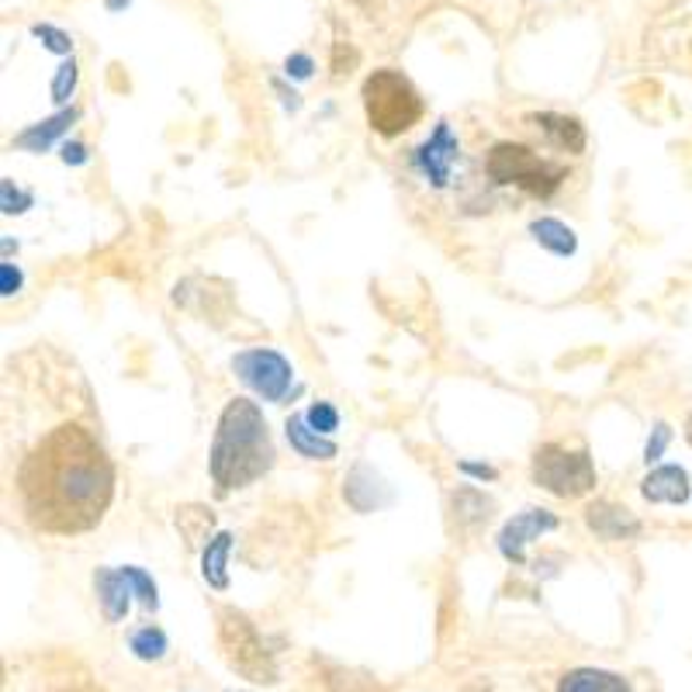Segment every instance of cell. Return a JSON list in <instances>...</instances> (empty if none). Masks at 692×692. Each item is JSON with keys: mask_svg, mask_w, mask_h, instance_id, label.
Instances as JSON below:
<instances>
[{"mask_svg": "<svg viewBox=\"0 0 692 692\" xmlns=\"http://www.w3.org/2000/svg\"><path fill=\"white\" fill-rule=\"evenodd\" d=\"M343 499L350 502L357 513H374V509H381L391 502V492H388V485L370 471L367 464H357L350 471L347 485H343Z\"/></svg>", "mask_w": 692, "mask_h": 692, "instance_id": "8fae6325", "label": "cell"}, {"mask_svg": "<svg viewBox=\"0 0 692 692\" xmlns=\"http://www.w3.org/2000/svg\"><path fill=\"white\" fill-rule=\"evenodd\" d=\"M285 73H288V77H294V80H309L312 77V60H309V55H302V52L288 55Z\"/></svg>", "mask_w": 692, "mask_h": 692, "instance_id": "83f0119b", "label": "cell"}, {"mask_svg": "<svg viewBox=\"0 0 692 692\" xmlns=\"http://www.w3.org/2000/svg\"><path fill=\"white\" fill-rule=\"evenodd\" d=\"M485 171L495 184H516L533 198H551L568 180V166L540 160L523 142H495L485 156Z\"/></svg>", "mask_w": 692, "mask_h": 692, "instance_id": "5b68a950", "label": "cell"}, {"mask_svg": "<svg viewBox=\"0 0 692 692\" xmlns=\"http://www.w3.org/2000/svg\"><path fill=\"white\" fill-rule=\"evenodd\" d=\"M17 288H22V274H17V267L4 264V267H0V291H4V294H14Z\"/></svg>", "mask_w": 692, "mask_h": 692, "instance_id": "f546056e", "label": "cell"}, {"mask_svg": "<svg viewBox=\"0 0 692 692\" xmlns=\"http://www.w3.org/2000/svg\"><path fill=\"white\" fill-rule=\"evenodd\" d=\"M533 128H540V133L548 136L551 146H557L561 153H586V128L578 118H568V115H554V111H544V115H530L527 118Z\"/></svg>", "mask_w": 692, "mask_h": 692, "instance_id": "4fadbf2b", "label": "cell"}, {"mask_svg": "<svg viewBox=\"0 0 692 692\" xmlns=\"http://www.w3.org/2000/svg\"><path fill=\"white\" fill-rule=\"evenodd\" d=\"M215 620H218V644H222V654H226L229 668H236L242 679H250L256 685H274L277 658L267 647V641L260 638V630L250 616L232 606H222L215 613Z\"/></svg>", "mask_w": 692, "mask_h": 692, "instance_id": "277c9868", "label": "cell"}, {"mask_svg": "<svg viewBox=\"0 0 692 692\" xmlns=\"http://www.w3.org/2000/svg\"><path fill=\"white\" fill-rule=\"evenodd\" d=\"M212 481L215 495H229L264 478L274 467V443L264 413L250 399H232L222 408V419L212 443Z\"/></svg>", "mask_w": 692, "mask_h": 692, "instance_id": "7a4b0ae2", "label": "cell"}, {"mask_svg": "<svg viewBox=\"0 0 692 692\" xmlns=\"http://www.w3.org/2000/svg\"><path fill=\"white\" fill-rule=\"evenodd\" d=\"M451 509H454V523H457V530L461 533H475L481 530L485 523L492 519V499L478 492V489H457L451 495Z\"/></svg>", "mask_w": 692, "mask_h": 692, "instance_id": "9a60e30c", "label": "cell"}, {"mask_svg": "<svg viewBox=\"0 0 692 692\" xmlns=\"http://www.w3.org/2000/svg\"><path fill=\"white\" fill-rule=\"evenodd\" d=\"M229 551H232V533H218L215 540H209V548H204V554H201L204 582H209L212 589H218V592L229 589V571H226Z\"/></svg>", "mask_w": 692, "mask_h": 692, "instance_id": "d6986e66", "label": "cell"}, {"mask_svg": "<svg viewBox=\"0 0 692 692\" xmlns=\"http://www.w3.org/2000/svg\"><path fill=\"white\" fill-rule=\"evenodd\" d=\"M557 530V516L548 513V509H527L513 516L506 527L499 530V551L506 561H513V565H523L527 561V544L530 540H537L540 533H551Z\"/></svg>", "mask_w": 692, "mask_h": 692, "instance_id": "ba28073f", "label": "cell"}, {"mask_svg": "<svg viewBox=\"0 0 692 692\" xmlns=\"http://www.w3.org/2000/svg\"><path fill=\"white\" fill-rule=\"evenodd\" d=\"M530 236H533L544 250H551L554 256H571V253L578 250L575 232L565 226V222H557V218H537L533 226H530Z\"/></svg>", "mask_w": 692, "mask_h": 692, "instance_id": "ffe728a7", "label": "cell"}, {"mask_svg": "<svg viewBox=\"0 0 692 692\" xmlns=\"http://www.w3.org/2000/svg\"><path fill=\"white\" fill-rule=\"evenodd\" d=\"M685 440H689V446H692V413H689V419H685Z\"/></svg>", "mask_w": 692, "mask_h": 692, "instance_id": "1f68e13d", "label": "cell"}, {"mask_svg": "<svg viewBox=\"0 0 692 692\" xmlns=\"http://www.w3.org/2000/svg\"><path fill=\"white\" fill-rule=\"evenodd\" d=\"M586 523H589V530L595 537H603V540H630V537L641 533V523L633 519V513L624 509V506H616V502H606V499L589 502V506H586Z\"/></svg>", "mask_w": 692, "mask_h": 692, "instance_id": "30bf717a", "label": "cell"}, {"mask_svg": "<svg viewBox=\"0 0 692 692\" xmlns=\"http://www.w3.org/2000/svg\"><path fill=\"white\" fill-rule=\"evenodd\" d=\"M93 589H98V603L104 609V620L108 624H118L122 616L128 613V595H133V586H128V578L111 568H98L93 571Z\"/></svg>", "mask_w": 692, "mask_h": 692, "instance_id": "5bb4252c", "label": "cell"}, {"mask_svg": "<svg viewBox=\"0 0 692 692\" xmlns=\"http://www.w3.org/2000/svg\"><path fill=\"white\" fill-rule=\"evenodd\" d=\"M454 156H457V139H454L451 125H446V122L437 125V133L429 136V139L419 146V153H416V160H419V166H423V174H426L429 180H433L437 187H446V180H451V163H454Z\"/></svg>", "mask_w": 692, "mask_h": 692, "instance_id": "9c48e42d", "label": "cell"}, {"mask_svg": "<svg viewBox=\"0 0 692 692\" xmlns=\"http://www.w3.org/2000/svg\"><path fill=\"white\" fill-rule=\"evenodd\" d=\"M125 4H128V0H108V8H111V11H118V8H125Z\"/></svg>", "mask_w": 692, "mask_h": 692, "instance_id": "d6a6232c", "label": "cell"}, {"mask_svg": "<svg viewBox=\"0 0 692 692\" xmlns=\"http://www.w3.org/2000/svg\"><path fill=\"white\" fill-rule=\"evenodd\" d=\"M63 163L84 166L87 163V146L84 142H63Z\"/></svg>", "mask_w": 692, "mask_h": 692, "instance_id": "4dcf8cb0", "label": "cell"}, {"mask_svg": "<svg viewBox=\"0 0 692 692\" xmlns=\"http://www.w3.org/2000/svg\"><path fill=\"white\" fill-rule=\"evenodd\" d=\"M533 481L557 499H582L595 489V467L589 451H568L565 443H544L533 454Z\"/></svg>", "mask_w": 692, "mask_h": 692, "instance_id": "8992f818", "label": "cell"}, {"mask_svg": "<svg viewBox=\"0 0 692 692\" xmlns=\"http://www.w3.org/2000/svg\"><path fill=\"white\" fill-rule=\"evenodd\" d=\"M73 87H77V63H63L60 66V73H55V80H52V101H70V93H73Z\"/></svg>", "mask_w": 692, "mask_h": 692, "instance_id": "cb8c5ba5", "label": "cell"}, {"mask_svg": "<svg viewBox=\"0 0 692 692\" xmlns=\"http://www.w3.org/2000/svg\"><path fill=\"white\" fill-rule=\"evenodd\" d=\"M367 122L378 136L395 139L423 122V98L402 70H374L361 87Z\"/></svg>", "mask_w": 692, "mask_h": 692, "instance_id": "3957f363", "label": "cell"}, {"mask_svg": "<svg viewBox=\"0 0 692 692\" xmlns=\"http://www.w3.org/2000/svg\"><path fill=\"white\" fill-rule=\"evenodd\" d=\"M66 692H98L93 685H77V689H66Z\"/></svg>", "mask_w": 692, "mask_h": 692, "instance_id": "836d02e7", "label": "cell"}, {"mask_svg": "<svg viewBox=\"0 0 692 692\" xmlns=\"http://www.w3.org/2000/svg\"><path fill=\"white\" fill-rule=\"evenodd\" d=\"M77 122V111H60V115L55 118H46V122H39V125H32V128H25L22 136L14 139V146L17 149H32V153H42V149H49L55 139H60L66 128Z\"/></svg>", "mask_w": 692, "mask_h": 692, "instance_id": "ac0fdd59", "label": "cell"}, {"mask_svg": "<svg viewBox=\"0 0 692 692\" xmlns=\"http://www.w3.org/2000/svg\"><path fill=\"white\" fill-rule=\"evenodd\" d=\"M122 575L128 578V586H133V595H139V603L146 609H156L160 606V595H156V582L149 578L142 568H133V565H125Z\"/></svg>", "mask_w": 692, "mask_h": 692, "instance_id": "7402d4cb", "label": "cell"}, {"mask_svg": "<svg viewBox=\"0 0 692 692\" xmlns=\"http://www.w3.org/2000/svg\"><path fill=\"white\" fill-rule=\"evenodd\" d=\"M232 370L239 374L242 385L253 388L256 395H264L267 402H280V399H285L288 388H291V378H294L291 364L280 357L277 350H267V347L236 353V357H232Z\"/></svg>", "mask_w": 692, "mask_h": 692, "instance_id": "52a82bcc", "label": "cell"}, {"mask_svg": "<svg viewBox=\"0 0 692 692\" xmlns=\"http://www.w3.org/2000/svg\"><path fill=\"white\" fill-rule=\"evenodd\" d=\"M668 440H671V429H668L665 423H658V426L651 429V440H647V446H644V461H647V464L658 461V457L665 454Z\"/></svg>", "mask_w": 692, "mask_h": 692, "instance_id": "484cf974", "label": "cell"}, {"mask_svg": "<svg viewBox=\"0 0 692 692\" xmlns=\"http://www.w3.org/2000/svg\"><path fill=\"white\" fill-rule=\"evenodd\" d=\"M641 495L647 502H668V506H682V502H689V495H692L685 467H679V464L654 467V471L641 481Z\"/></svg>", "mask_w": 692, "mask_h": 692, "instance_id": "7c38bea8", "label": "cell"}, {"mask_svg": "<svg viewBox=\"0 0 692 692\" xmlns=\"http://www.w3.org/2000/svg\"><path fill=\"white\" fill-rule=\"evenodd\" d=\"M285 433H288V443L294 446V451L302 457H309V461H332L336 454H340L332 440H326L323 433H315L305 416H291L285 423Z\"/></svg>", "mask_w": 692, "mask_h": 692, "instance_id": "2e32d148", "label": "cell"}, {"mask_svg": "<svg viewBox=\"0 0 692 692\" xmlns=\"http://www.w3.org/2000/svg\"><path fill=\"white\" fill-rule=\"evenodd\" d=\"M17 499L35 530L77 537L104 519L115 499V464L80 423H60L17 467Z\"/></svg>", "mask_w": 692, "mask_h": 692, "instance_id": "6da1fadb", "label": "cell"}, {"mask_svg": "<svg viewBox=\"0 0 692 692\" xmlns=\"http://www.w3.org/2000/svg\"><path fill=\"white\" fill-rule=\"evenodd\" d=\"M128 651L136 654L139 662H160L166 651H171V641L160 627H142L128 638Z\"/></svg>", "mask_w": 692, "mask_h": 692, "instance_id": "44dd1931", "label": "cell"}, {"mask_svg": "<svg viewBox=\"0 0 692 692\" xmlns=\"http://www.w3.org/2000/svg\"><path fill=\"white\" fill-rule=\"evenodd\" d=\"M32 35H35V39H42L49 52L66 55V52L73 49L70 35H66V32H60V28H52V25H35V28H32Z\"/></svg>", "mask_w": 692, "mask_h": 692, "instance_id": "d4e9b609", "label": "cell"}, {"mask_svg": "<svg viewBox=\"0 0 692 692\" xmlns=\"http://www.w3.org/2000/svg\"><path fill=\"white\" fill-rule=\"evenodd\" d=\"M305 419H309V426L315 429V433H323V437L336 433V426H340V413H336L329 402H315L305 413Z\"/></svg>", "mask_w": 692, "mask_h": 692, "instance_id": "603a6c76", "label": "cell"}, {"mask_svg": "<svg viewBox=\"0 0 692 692\" xmlns=\"http://www.w3.org/2000/svg\"><path fill=\"white\" fill-rule=\"evenodd\" d=\"M0 191H4V212H8V215L25 212L28 204H32V194H17L14 187H11V180H4V184H0Z\"/></svg>", "mask_w": 692, "mask_h": 692, "instance_id": "4316f807", "label": "cell"}, {"mask_svg": "<svg viewBox=\"0 0 692 692\" xmlns=\"http://www.w3.org/2000/svg\"><path fill=\"white\" fill-rule=\"evenodd\" d=\"M557 692H630V682L616 671L603 668H575L557 682Z\"/></svg>", "mask_w": 692, "mask_h": 692, "instance_id": "e0dca14e", "label": "cell"}, {"mask_svg": "<svg viewBox=\"0 0 692 692\" xmlns=\"http://www.w3.org/2000/svg\"><path fill=\"white\" fill-rule=\"evenodd\" d=\"M464 475H471V478H481V481H495L499 478V471L495 467H489V464H475V461H461L457 464Z\"/></svg>", "mask_w": 692, "mask_h": 692, "instance_id": "f1b7e54d", "label": "cell"}]
</instances>
